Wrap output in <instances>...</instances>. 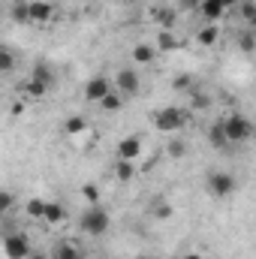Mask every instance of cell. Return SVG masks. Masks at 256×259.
<instances>
[{
	"label": "cell",
	"instance_id": "obj_1",
	"mask_svg": "<svg viewBox=\"0 0 256 259\" xmlns=\"http://www.w3.org/2000/svg\"><path fill=\"white\" fill-rule=\"evenodd\" d=\"M109 223H112V220H109V211L100 208V205H91V208L78 217V229H81L84 235H94V238H97V235H106V232H109Z\"/></svg>",
	"mask_w": 256,
	"mask_h": 259
},
{
	"label": "cell",
	"instance_id": "obj_2",
	"mask_svg": "<svg viewBox=\"0 0 256 259\" xmlns=\"http://www.w3.org/2000/svg\"><path fill=\"white\" fill-rule=\"evenodd\" d=\"M184 124H187V112L178 109V106H163L154 115V127L160 130V133H175V130H181Z\"/></svg>",
	"mask_w": 256,
	"mask_h": 259
},
{
	"label": "cell",
	"instance_id": "obj_3",
	"mask_svg": "<svg viewBox=\"0 0 256 259\" xmlns=\"http://www.w3.org/2000/svg\"><path fill=\"white\" fill-rule=\"evenodd\" d=\"M223 127H226V136H229V145H232V142H247V139H253V124H250V118H244V115H229V118L223 121Z\"/></svg>",
	"mask_w": 256,
	"mask_h": 259
},
{
	"label": "cell",
	"instance_id": "obj_4",
	"mask_svg": "<svg viewBox=\"0 0 256 259\" xmlns=\"http://www.w3.org/2000/svg\"><path fill=\"white\" fill-rule=\"evenodd\" d=\"M3 250H6V259H27L33 250H30V238L15 232V235H6L3 241Z\"/></svg>",
	"mask_w": 256,
	"mask_h": 259
},
{
	"label": "cell",
	"instance_id": "obj_5",
	"mask_svg": "<svg viewBox=\"0 0 256 259\" xmlns=\"http://www.w3.org/2000/svg\"><path fill=\"white\" fill-rule=\"evenodd\" d=\"M235 190V178L229 172H211L208 175V193L217 196V199H226V196Z\"/></svg>",
	"mask_w": 256,
	"mask_h": 259
},
{
	"label": "cell",
	"instance_id": "obj_6",
	"mask_svg": "<svg viewBox=\"0 0 256 259\" xmlns=\"http://www.w3.org/2000/svg\"><path fill=\"white\" fill-rule=\"evenodd\" d=\"M109 94H112V81H109L106 75H94V78L84 84V100H88V103H103Z\"/></svg>",
	"mask_w": 256,
	"mask_h": 259
},
{
	"label": "cell",
	"instance_id": "obj_7",
	"mask_svg": "<svg viewBox=\"0 0 256 259\" xmlns=\"http://www.w3.org/2000/svg\"><path fill=\"white\" fill-rule=\"evenodd\" d=\"M139 154H142V139L139 136H127V139H121L118 142V160H139Z\"/></svg>",
	"mask_w": 256,
	"mask_h": 259
},
{
	"label": "cell",
	"instance_id": "obj_8",
	"mask_svg": "<svg viewBox=\"0 0 256 259\" xmlns=\"http://www.w3.org/2000/svg\"><path fill=\"white\" fill-rule=\"evenodd\" d=\"M199 12L205 15L208 24H217V21L223 18V12H226V3H223V0H202V3H199Z\"/></svg>",
	"mask_w": 256,
	"mask_h": 259
},
{
	"label": "cell",
	"instance_id": "obj_9",
	"mask_svg": "<svg viewBox=\"0 0 256 259\" xmlns=\"http://www.w3.org/2000/svg\"><path fill=\"white\" fill-rule=\"evenodd\" d=\"M115 84H118L121 94H136V91H139V72H136V69H118Z\"/></svg>",
	"mask_w": 256,
	"mask_h": 259
},
{
	"label": "cell",
	"instance_id": "obj_10",
	"mask_svg": "<svg viewBox=\"0 0 256 259\" xmlns=\"http://www.w3.org/2000/svg\"><path fill=\"white\" fill-rule=\"evenodd\" d=\"M52 12H55V6H52L49 0H30V21L46 24V21L52 18Z\"/></svg>",
	"mask_w": 256,
	"mask_h": 259
},
{
	"label": "cell",
	"instance_id": "obj_11",
	"mask_svg": "<svg viewBox=\"0 0 256 259\" xmlns=\"http://www.w3.org/2000/svg\"><path fill=\"white\" fill-rule=\"evenodd\" d=\"M208 142H211L214 148H226V145H229V136H226L223 121H220V124H211V130H208Z\"/></svg>",
	"mask_w": 256,
	"mask_h": 259
},
{
	"label": "cell",
	"instance_id": "obj_12",
	"mask_svg": "<svg viewBox=\"0 0 256 259\" xmlns=\"http://www.w3.org/2000/svg\"><path fill=\"white\" fill-rule=\"evenodd\" d=\"M64 217H66V211H64L61 202H49V205H46V217H42V220H46L49 226H58Z\"/></svg>",
	"mask_w": 256,
	"mask_h": 259
},
{
	"label": "cell",
	"instance_id": "obj_13",
	"mask_svg": "<svg viewBox=\"0 0 256 259\" xmlns=\"http://www.w3.org/2000/svg\"><path fill=\"white\" fill-rule=\"evenodd\" d=\"M154 18L160 21V27H163V30H172V27H175V21H178V12H175V9L160 6V9L154 12Z\"/></svg>",
	"mask_w": 256,
	"mask_h": 259
},
{
	"label": "cell",
	"instance_id": "obj_14",
	"mask_svg": "<svg viewBox=\"0 0 256 259\" xmlns=\"http://www.w3.org/2000/svg\"><path fill=\"white\" fill-rule=\"evenodd\" d=\"M154 58H157V49H154V46L139 42V46L133 49V61H136V64H151Z\"/></svg>",
	"mask_w": 256,
	"mask_h": 259
},
{
	"label": "cell",
	"instance_id": "obj_15",
	"mask_svg": "<svg viewBox=\"0 0 256 259\" xmlns=\"http://www.w3.org/2000/svg\"><path fill=\"white\" fill-rule=\"evenodd\" d=\"M33 81H39V84H46V88H52V81H55V72L49 69V64H36L33 66V75H30Z\"/></svg>",
	"mask_w": 256,
	"mask_h": 259
},
{
	"label": "cell",
	"instance_id": "obj_16",
	"mask_svg": "<svg viewBox=\"0 0 256 259\" xmlns=\"http://www.w3.org/2000/svg\"><path fill=\"white\" fill-rule=\"evenodd\" d=\"M100 106H103V112H121V109H124V94H121V91H118V94L112 91Z\"/></svg>",
	"mask_w": 256,
	"mask_h": 259
},
{
	"label": "cell",
	"instance_id": "obj_17",
	"mask_svg": "<svg viewBox=\"0 0 256 259\" xmlns=\"http://www.w3.org/2000/svg\"><path fill=\"white\" fill-rule=\"evenodd\" d=\"M46 205H49L46 199H30V202L24 205V214H27V217H36V220H42V217H46Z\"/></svg>",
	"mask_w": 256,
	"mask_h": 259
},
{
	"label": "cell",
	"instance_id": "obj_18",
	"mask_svg": "<svg viewBox=\"0 0 256 259\" xmlns=\"http://www.w3.org/2000/svg\"><path fill=\"white\" fill-rule=\"evenodd\" d=\"M217 36H220V27H217V24H205V27L199 30V42H202V46H214Z\"/></svg>",
	"mask_w": 256,
	"mask_h": 259
},
{
	"label": "cell",
	"instance_id": "obj_19",
	"mask_svg": "<svg viewBox=\"0 0 256 259\" xmlns=\"http://www.w3.org/2000/svg\"><path fill=\"white\" fill-rule=\"evenodd\" d=\"M55 259H81V250L75 247V244H58V250H55Z\"/></svg>",
	"mask_w": 256,
	"mask_h": 259
},
{
	"label": "cell",
	"instance_id": "obj_20",
	"mask_svg": "<svg viewBox=\"0 0 256 259\" xmlns=\"http://www.w3.org/2000/svg\"><path fill=\"white\" fill-rule=\"evenodd\" d=\"M84 127H88V121H84L81 115H72V118H69V121L64 124V130L69 133V136H78V133H81Z\"/></svg>",
	"mask_w": 256,
	"mask_h": 259
},
{
	"label": "cell",
	"instance_id": "obj_21",
	"mask_svg": "<svg viewBox=\"0 0 256 259\" xmlns=\"http://www.w3.org/2000/svg\"><path fill=\"white\" fill-rule=\"evenodd\" d=\"M241 18L256 27V0H241Z\"/></svg>",
	"mask_w": 256,
	"mask_h": 259
},
{
	"label": "cell",
	"instance_id": "obj_22",
	"mask_svg": "<svg viewBox=\"0 0 256 259\" xmlns=\"http://www.w3.org/2000/svg\"><path fill=\"white\" fill-rule=\"evenodd\" d=\"M133 172H136V169H133V163H130V160H118L115 175H118L121 181H130V178H133Z\"/></svg>",
	"mask_w": 256,
	"mask_h": 259
},
{
	"label": "cell",
	"instance_id": "obj_23",
	"mask_svg": "<svg viewBox=\"0 0 256 259\" xmlns=\"http://www.w3.org/2000/svg\"><path fill=\"white\" fill-rule=\"evenodd\" d=\"M238 49H241V52H253V49H256L253 30H247V33H241V36H238Z\"/></svg>",
	"mask_w": 256,
	"mask_h": 259
},
{
	"label": "cell",
	"instance_id": "obj_24",
	"mask_svg": "<svg viewBox=\"0 0 256 259\" xmlns=\"http://www.w3.org/2000/svg\"><path fill=\"white\" fill-rule=\"evenodd\" d=\"M160 49H163V52H172V49H178V42H175L172 30H163V33H160Z\"/></svg>",
	"mask_w": 256,
	"mask_h": 259
},
{
	"label": "cell",
	"instance_id": "obj_25",
	"mask_svg": "<svg viewBox=\"0 0 256 259\" xmlns=\"http://www.w3.org/2000/svg\"><path fill=\"white\" fill-rule=\"evenodd\" d=\"M24 91H27L30 97H42L49 88H46V84H39V81H33V78H27V81H24Z\"/></svg>",
	"mask_w": 256,
	"mask_h": 259
},
{
	"label": "cell",
	"instance_id": "obj_26",
	"mask_svg": "<svg viewBox=\"0 0 256 259\" xmlns=\"http://www.w3.org/2000/svg\"><path fill=\"white\" fill-rule=\"evenodd\" d=\"M81 193H84V199H88V202H91V205H97V202H100V190H97V187H94V184H88V187H84V190H81Z\"/></svg>",
	"mask_w": 256,
	"mask_h": 259
},
{
	"label": "cell",
	"instance_id": "obj_27",
	"mask_svg": "<svg viewBox=\"0 0 256 259\" xmlns=\"http://www.w3.org/2000/svg\"><path fill=\"white\" fill-rule=\"evenodd\" d=\"M169 157H184V142H169Z\"/></svg>",
	"mask_w": 256,
	"mask_h": 259
},
{
	"label": "cell",
	"instance_id": "obj_28",
	"mask_svg": "<svg viewBox=\"0 0 256 259\" xmlns=\"http://www.w3.org/2000/svg\"><path fill=\"white\" fill-rule=\"evenodd\" d=\"M157 217H160V220H166V217H172V205H166V202H160V205H157Z\"/></svg>",
	"mask_w": 256,
	"mask_h": 259
},
{
	"label": "cell",
	"instance_id": "obj_29",
	"mask_svg": "<svg viewBox=\"0 0 256 259\" xmlns=\"http://www.w3.org/2000/svg\"><path fill=\"white\" fill-rule=\"evenodd\" d=\"M9 69H12V55L3 52V72H9Z\"/></svg>",
	"mask_w": 256,
	"mask_h": 259
},
{
	"label": "cell",
	"instance_id": "obj_30",
	"mask_svg": "<svg viewBox=\"0 0 256 259\" xmlns=\"http://www.w3.org/2000/svg\"><path fill=\"white\" fill-rule=\"evenodd\" d=\"M9 205H12V196L3 193V196H0V208H9Z\"/></svg>",
	"mask_w": 256,
	"mask_h": 259
},
{
	"label": "cell",
	"instance_id": "obj_31",
	"mask_svg": "<svg viewBox=\"0 0 256 259\" xmlns=\"http://www.w3.org/2000/svg\"><path fill=\"white\" fill-rule=\"evenodd\" d=\"M223 3H226V9L229 6H241V0H223Z\"/></svg>",
	"mask_w": 256,
	"mask_h": 259
},
{
	"label": "cell",
	"instance_id": "obj_32",
	"mask_svg": "<svg viewBox=\"0 0 256 259\" xmlns=\"http://www.w3.org/2000/svg\"><path fill=\"white\" fill-rule=\"evenodd\" d=\"M181 3H184V6H190V3H193V6H199L202 0H181Z\"/></svg>",
	"mask_w": 256,
	"mask_h": 259
},
{
	"label": "cell",
	"instance_id": "obj_33",
	"mask_svg": "<svg viewBox=\"0 0 256 259\" xmlns=\"http://www.w3.org/2000/svg\"><path fill=\"white\" fill-rule=\"evenodd\" d=\"M27 259H49V256H46V253H30Z\"/></svg>",
	"mask_w": 256,
	"mask_h": 259
},
{
	"label": "cell",
	"instance_id": "obj_34",
	"mask_svg": "<svg viewBox=\"0 0 256 259\" xmlns=\"http://www.w3.org/2000/svg\"><path fill=\"white\" fill-rule=\"evenodd\" d=\"M184 259H202V256H199V253H187Z\"/></svg>",
	"mask_w": 256,
	"mask_h": 259
},
{
	"label": "cell",
	"instance_id": "obj_35",
	"mask_svg": "<svg viewBox=\"0 0 256 259\" xmlns=\"http://www.w3.org/2000/svg\"><path fill=\"white\" fill-rule=\"evenodd\" d=\"M136 259H157V256H136Z\"/></svg>",
	"mask_w": 256,
	"mask_h": 259
}]
</instances>
